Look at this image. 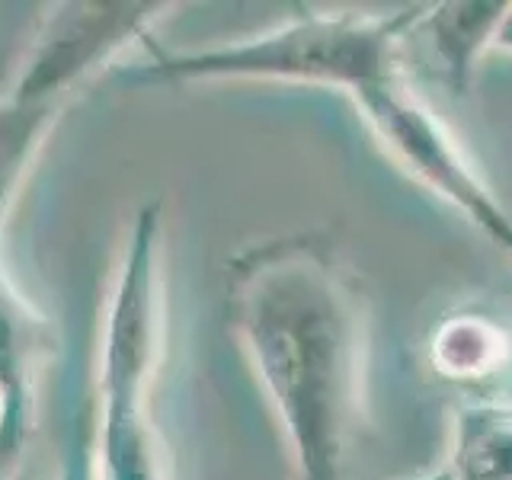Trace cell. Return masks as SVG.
<instances>
[{"label": "cell", "instance_id": "cell-5", "mask_svg": "<svg viewBox=\"0 0 512 480\" xmlns=\"http://www.w3.org/2000/svg\"><path fill=\"white\" fill-rule=\"evenodd\" d=\"M362 119L375 138L439 199L455 205L474 228L512 256V215L493 196L445 122L416 96L404 77L356 96Z\"/></svg>", "mask_w": 512, "mask_h": 480}, {"label": "cell", "instance_id": "cell-6", "mask_svg": "<svg viewBox=\"0 0 512 480\" xmlns=\"http://www.w3.org/2000/svg\"><path fill=\"white\" fill-rule=\"evenodd\" d=\"M52 352V320L36 311L0 263V426L32 420L39 372Z\"/></svg>", "mask_w": 512, "mask_h": 480}, {"label": "cell", "instance_id": "cell-14", "mask_svg": "<svg viewBox=\"0 0 512 480\" xmlns=\"http://www.w3.org/2000/svg\"><path fill=\"white\" fill-rule=\"evenodd\" d=\"M416 480H455V471L448 468V464H442V468H436V471H429V474H420Z\"/></svg>", "mask_w": 512, "mask_h": 480}, {"label": "cell", "instance_id": "cell-1", "mask_svg": "<svg viewBox=\"0 0 512 480\" xmlns=\"http://www.w3.org/2000/svg\"><path fill=\"white\" fill-rule=\"evenodd\" d=\"M224 317L282 429L298 480H343L362 413L368 311L327 231L231 256Z\"/></svg>", "mask_w": 512, "mask_h": 480}, {"label": "cell", "instance_id": "cell-10", "mask_svg": "<svg viewBox=\"0 0 512 480\" xmlns=\"http://www.w3.org/2000/svg\"><path fill=\"white\" fill-rule=\"evenodd\" d=\"M455 480H512V407H471L455 420Z\"/></svg>", "mask_w": 512, "mask_h": 480}, {"label": "cell", "instance_id": "cell-11", "mask_svg": "<svg viewBox=\"0 0 512 480\" xmlns=\"http://www.w3.org/2000/svg\"><path fill=\"white\" fill-rule=\"evenodd\" d=\"M58 480H100L96 471V452H93V397L90 388L74 400L64 420L61 436V461H58Z\"/></svg>", "mask_w": 512, "mask_h": 480}, {"label": "cell", "instance_id": "cell-4", "mask_svg": "<svg viewBox=\"0 0 512 480\" xmlns=\"http://www.w3.org/2000/svg\"><path fill=\"white\" fill-rule=\"evenodd\" d=\"M176 4H55L39 16L26 52L10 77V90L71 106L103 71L135 45H151V32Z\"/></svg>", "mask_w": 512, "mask_h": 480}, {"label": "cell", "instance_id": "cell-12", "mask_svg": "<svg viewBox=\"0 0 512 480\" xmlns=\"http://www.w3.org/2000/svg\"><path fill=\"white\" fill-rule=\"evenodd\" d=\"M29 432H32V423L0 426V480H13L16 477V464H20V458H23Z\"/></svg>", "mask_w": 512, "mask_h": 480}, {"label": "cell", "instance_id": "cell-13", "mask_svg": "<svg viewBox=\"0 0 512 480\" xmlns=\"http://www.w3.org/2000/svg\"><path fill=\"white\" fill-rule=\"evenodd\" d=\"M493 48H496V52H506V55H512V4H509V10H506V16H503L500 32H496Z\"/></svg>", "mask_w": 512, "mask_h": 480}, {"label": "cell", "instance_id": "cell-8", "mask_svg": "<svg viewBox=\"0 0 512 480\" xmlns=\"http://www.w3.org/2000/svg\"><path fill=\"white\" fill-rule=\"evenodd\" d=\"M68 109L71 106L16 93L10 87L0 90V234L26 189L32 167L39 164Z\"/></svg>", "mask_w": 512, "mask_h": 480}, {"label": "cell", "instance_id": "cell-7", "mask_svg": "<svg viewBox=\"0 0 512 480\" xmlns=\"http://www.w3.org/2000/svg\"><path fill=\"white\" fill-rule=\"evenodd\" d=\"M506 10L509 0H448L423 7L413 32L429 39V52L439 61L442 80L452 93L461 96L471 90L477 61L493 48Z\"/></svg>", "mask_w": 512, "mask_h": 480}, {"label": "cell", "instance_id": "cell-2", "mask_svg": "<svg viewBox=\"0 0 512 480\" xmlns=\"http://www.w3.org/2000/svg\"><path fill=\"white\" fill-rule=\"evenodd\" d=\"M164 205L148 202L125 234L100 314L93 362V452L100 480H176L154 416L167 359Z\"/></svg>", "mask_w": 512, "mask_h": 480}, {"label": "cell", "instance_id": "cell-3", "mask_svg": "<svg viewBox=\"0 0 512 480\" xmlns=\"http://www.w3.org/2000/svg\"><path fill=\"white\" fill-rule=\"evenodd\" d=\"M423 7L400 13H324L301 10L285 23L256 36L205 45V48H167L148 45V64L125 71L122 84L135 87H192V84H295L343 90L356 100L359 93L375 90L400 77L397 48L413 36Z\"/></svg>", "mask_w": 512, "mask_h": 480}, {"label": "cell", "instance_id": "cell-9", "mask_svg": "<svg viewBox=\"0 0 512 480\" xmlns=\"http://www.w3.org/2000/svg\"><path fill=\"white\" fill-rule=\"evenodd\" d=\"M512 359V333L493 317L461 311L429 336V362L448 381L480 384L500 375Z\"/></svg>", "mask_w": 512, "mask_h": 480}]
</instances>
